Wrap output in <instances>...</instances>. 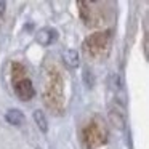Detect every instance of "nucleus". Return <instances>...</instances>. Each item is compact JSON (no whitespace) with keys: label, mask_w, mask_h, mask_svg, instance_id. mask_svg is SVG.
<instances>
[{"label":"nucleus","mask_w":149,"mask_h":149,"mask_svg":"<svg viewBox=\"0 0 149 149\" xmlns=\"http://www.w3.org/2000/svg\"><path fill=\"white\" fill-rule=\"evenodd\" d=\"M109 40L111 36L109 32H100V34H95V36L88 37L84 43V50L88 56L91 58H101L107 53L109 50Z\"/></svg>","instance_id":"nucleus-1"},{"label":"nucleus","mask_w":149,"mask_h":149,"mask_svg":"<svg viewBox=\"0 0 149 149\" xmlns=\"http://www.w3.org/2000/svg\"><path fill=\"white\" fill-rule=\"evenodd\" d=\"M56 37H58V34H56L55 29H52V27H45V29H42L39 34H37V42H39L42 47H48L52 42L56 40Z\"/></svg>","instance_id":"nucleus-3"},{"label":"nucleus","mask_w":149,"mask_h":149,"mask_svg":"<svg viewBox=\"0 0 149 149\" xmlns=\"http://www.w3.org/2000/svg\"><path fill=\"white\" fill-rule=\"evenodd\" d=\"M5 119H7V122L11 123V125H23L24 114L21 112L19 109H10L7 114H5Z\"/></svg>","instance_id":"nucleus-4"},{"label":"nucleus","mask_w":149,"mask_h":149,"mask_svg":"<svg viewBox=\"0 0 149 149\" xmlns=\"http://www.w3.org/2000/svg\"><path fill=\"white\" fill-rule=\"evenodd\" d=\"M64 63L69 66V68H75L79 64V55L75 50H68L64 53Z\"/></svg>","instance_id":"nucleus-5"},{"label":"nucleus","mask_w":149,"mask_h":149,"mask_svg":"<svg viewBox=\"0 0 149 149\" xmlns=\"http://www.w3.org/2000/svg\"><path fill=\"white\" fill-rule=\"evenodd\" d=\"M15 93L16 96L19 98L21 101H29L31 98L36 95V90H34V85L29 79L23 77V79H18L15 82Z\"/></svg>","instance_id":"nucleus-2"},{"label":"nucleus","mask_w":149,"mask_h":149,"mask_svg":"<svg viewBox=\"0 0 149 149\" xmlns=\"http://www.w3.org/2000/svg\"><path fill=\"white\" fill-rule=\"evenodd\" d=\"M34 120H36V123L39 125V128L42 130V132H47V130H48V123H47V119H45L42 111H34Z\"/></svg>","instance_id":"nucleus-6"},{"label":"nucleus","mask_w":149,"mask_h":149,"mask_svg":"<svg viewBox=\"0 0 149 149\" xmlns=\"http://www.w3.org/2000/svg\"><path fill=\"white\" fill-rule=\"evenodd\" d=\"M5 13V2H0V15Z\"/></svg>","instance_id":"nucleus-7"}]
</instances>
